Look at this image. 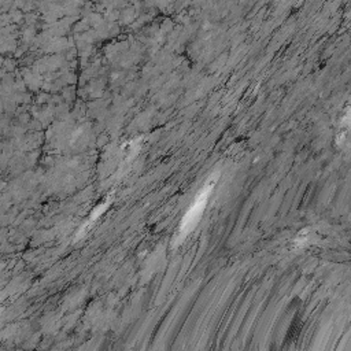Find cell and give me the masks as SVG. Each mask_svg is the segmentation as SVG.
<instances>
[{"label":"cell","mask_w":351,"mask_h":351,"mask_svg":"<svg viewBox=\"0 0 351 351\" xmlns=\"http://www.w3.org/2000/svg\"><path fill=\"white\" fill-rule=\"evenodd\" d=\"M213 186H214V181H210L208 184H206L202 188V191L199 192V195L196 196V199L193 200L192 206L189 207V210L186 211V214L184 215V218L181 221V225H180V234L181 236L188 234L193 229V226L197 223V221H199V218H200V215L204 210V206L207 203V199H208V195H210Z\"/></svg>","instance_id":"6da1fadb"}]
</instances>
